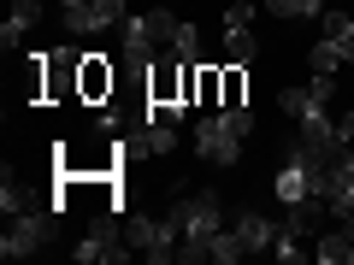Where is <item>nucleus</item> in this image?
<instances>
[{"label": "nucleus", "mask_w": 354, "mask_h": 265, "mask_svg": "<svg viewBox=\"0 0 354 265\" xmlns=\"http://www.w3.org/2000/svg\"><path fill=\"white\" fill-rule=\"evenodd\" d=\"M278 106H283L290 118H307V112H325L330 101H319L313 88H283V95H278Z\"/></svg>", "instance_id": "nucleus-16"}, {"label": "nucleus", "mask_w": 354, "mask_h": 265, "mask_svg": "<svg viewBox=\"0 0 354 265\" xmlns=\"http://www.w3.org/2000/svg\"><path fill=\"white\" fill-rule=\"evenodd\" d=\"M124 230H130V248H136L142 259H153V265L177 259V248H183V236H177L171 218H130Z\"/></svg>", "instance_id": "nucleus-4"}, {"label": "nucleus", "mask_w": 354, "mask_h": 265, "mask_svg": "<svg viewBox=\"0 0 354 265\" xmlns=\"http://www.w3.org/2000/svg\"><path fill=\"white\" fill-rule=\"evenodd\" d=\"M160 41H165V36H160V24H153V12H130L124 24H118V48H124L130 65H148Z\"/></svg>", "instance_id": "nucleus-6"}, {"label": "nucleus", "mask_w": 354, "mask_h": 265, "mask_svg": "<svg viewBox=\"0 0 354 265\" xmlns=\"http://www.w3.org/2000/svg\"><path fill=\"white\" fill-rule=\"evenodd\" d=\"M207 259H213V265H236V259H248V248H242V236L225 224L213 242H207Z\"/></svg>", "instance_id": "nucleus-14"}, {"label": "nucleus", "mask_w": 354, "mask_h": 265, "mask_svg": "<svg viewBox=\"0 0 354 265\" xmlns=\"http://www.w3.org/2000/svg\"><path fill=\"white\" fill-rule=\"evenodd\" d=\"M183 236V248H207V242L225 230V195L218 189H201V195H177L171 213H165Z\"/></svg>", "instance_id": "nucleus-1"}, {"label": "nucleus", "mask_w": 354, "mask_h": 265, "mask_svg": "<svg viewBox=\"0 0 354 265\" xmlns=\"http://www.w3.org/2000/svg\"><path fill=\"white\" fill-rule=\"evenodd\" d=\"M195 106H225V71L195 65Z\"/></svg>", "instance_id": "nucleus-12"}, {"label": "nucleus", "mask_w": 354, "mask_h": 265, "mask_svg": "<svg viewBox=\"0 0 354 265\" xmlns=\"http://www.w3.org/2000/svg\"><path fill=\"white\" fill-rule=\"evenodd\" d=\"M313 259H325V265H348V230H330V236H319Z\"/></svg>", "instance_id": "nucleus-18"}, {"label": "nucleus", "mask_w": 354, "mask_h": 265, "mask_svg": "<svg viewBox=\"0 0 354 265\" xmlns=\"http://www.w3.org/2000/svg\"><path fill=\"white\" fill-rule=\"evenodd\" d=\"M230 230L242 236V248H248V253H266V248H272V236H278V224H272L266 213H254V206H242V213L230 218Z\"/></svg>", "instance_id": "nucleus-9"}, {"label": "nucleus", "mask_w": 354, "mask_h": 265, "mask_svg": "<svg viewBox=\"0 0 354 265\" xmlns=\"http://www.w3.org/2000/svg\"><path fill=\"white\" fill-rule=\"evenodd\" d=\"M225 48H230V65H254L260 41H254V30H225Z\"/></svg>", "instance_id": "nucleus-19"}, {"label": "nucleus", "mask_w": 354, "mask_h": 265, "mask_svg": "<svg viewBox=\"0 0 354 265\" xmlns=\"http://www.w3.org/2000/svg\"><path fill=\"white\" fill-rule=\"evenodd\" d=\"M59 213H65L59 201L30 206V213H12V218H6V236H0V253H6V259H30V253H41V248H48V236H53V218H59Z\"/></svg>", "instance_id": "nucleus-2"}, {"label": "nucleus", "mask_w": 354, "mask_h": 265, "mask_svg": "<svg viewBox=\"0 0 354 265\" xmlns=\"http://www.w3.org/2000/svg\"><path fill=\"white\" fill-rule=\"evenodd\" d=\"M248 0H236V6H225V30H248Z\"/></svg>", "instance_id": "nucleus-24"}, {"label": "nucleus", "mask_w": 354, "mask_h": 265, "mask_svg": "<svg viewBox=\"0 0 354 265\" xmlns=\"http://www.w3.org/2000/svg\"><path fill=\"white\" fill-rule=\"evenodd\" d=\"M325 201L337 218L354 213V153H337V165H330V183H325Z\"/></svg>", "instance_id": "nucleus-8"}, {"label": "nucleus", "mask_w": 354, "mask_h": 265, "mask_svg": "<svg viewBox=\"0 0 354 265\" xmlns=\"http://www.w3.org/2000/svg\"><path fill=\"white\" fill-rule=\"evenodd\" d=\"M319 18H325V36L330 41H354V18L348 12H319Z\"/></svg>", "instance_id": "nucleus-23"}, {"label": "nucleus", "mask_w": 354, "mask_h": 265, "mask_svg": "<svg viewBox=\"0 0 354 265\" xmlns=\"http://www.w3.org/2000/svg\"><path fill=\"white\" fill-rule=\"evenodd\" d=\"M272 253H278V259L283 265H295V259H301V230H295V224H278V236H272Z\"/></svg>", "instance_id": "nucleus-20"}, {"label": "nucleus", "mask_w": 354, "mask_h": 265, "mask_svg": "<svg viewBox=\"0 0 354 265\" xmlns=\"http://www.w3.org/2000/svg\"><path fill=\"white\" fill-rule=\"evenodd\" d=\"M124 0H88L83 12H71L65 18V30H77V36H101V30H118L124 24Z\"/></svg>", "instance_id": "nucleus-7"}, {"label": "nucleus", "mask_w": 354, "mask_h": 265, "mask_svg": "<svg viewBox=\"0 0 354 265\" xmlns=\"http://www.w3.org/2000/svg\"><path fill=\"white\" fill-rule=\"evenodd\" d=\"M83 6H88V0H59V12H65V18H71V12H83Z\"/></svg>", "instance_id": "nucleus-25"}, {"label": "nucleus", "mask_w": 354, "mask_h": 265, "mask_svg": "<svg viewBox=\"0 0 354 265\" xmlns=\"http://www.w3.org/2000/svg\"><path fill=\"white\" fill-rule=\"evenodd\" d=\"M272 189H278V201L290 206V201H301V195H313V177H307L301 165H290V159H283V171H278V183H272Z\"/></svg>", "instance_id": "nucleus-13"}, {"label": "nucleus", "mask_w": 354, "mask_h": 265, "mask_svg": "<svg viewBox=\"0 0 354 265\" xmlns=\"http://www.w3.org/2000/svg\"><path fill=\"white\" fill-rule=\"evenodd\" d=\"M242 88H248V65H230L225 71V106H242Z\"/></svg>", "instance_id": "nucleus-22"}, {"label": "nucleus", "mask_w": 354, "mask_h": 265, "mask_svg": "<svg viewBox=\"0 0 354 265\" xmlns=\"http://www.w3.org/2000/svg\"><path fill=\"white\" fill-rule=\"evenodd\" d=\"M307 65H313V71H337V65H348V59H342V41L319 36L313 48H307Z\"/></svg>", "instance_id": "nucleus-17"}, {"label": "nucleus", "mask_w": 354, "mask_h": 265, "mask_svg": "<svg viewBox=\"0 0 354 265\" xmlns=\"http://www.w3.org/2000/svg\"><path fill=\"white\" fill-rule=\"evenodd\" d=\"M130 230L124 224H113V218H95V224H88V236H83V248H71L77 253V265H95V259H130Z\"/></svg>", "instance_id": "nucleus-5"}, {"label": "nucleus", "mask_w": 354, "mask_h": 265, "mask_svg": "<svg viewBox=\"0 0 354 265\" xmlns=\"http://www.w3.org/2000/svg\"><path fill=\"white\" fill-rule=\"evenodd\" d=\"M266 12H278V18H319L325 6H319V0H266Z\"/></svg>", "instance_id": "nucleus-21"}, {"label": "nucleus", "mask_w": 354, "mask_h": 265, "mask_svg": "<svg viewBox=\"0 0 354 265\" xmlns=\"http://www.w3.org/2000/svg\"><path fill=\"white\" fill-rule=\"evenodd\" d=\"M171 59L177 65H201V30H195V24H177L171 30Z\"/></svg>", "instance_id": "nucleus-15"}, {"label": "nucleus", "mask_w": 354, "mask_h": 265, "mask_svg": "<svg viewBox=\"0 0 354 265\" xmlns=\"http://www.w3.org/2000/svg\"><path fill=\"white\" fill-rule=\"evenodd\" d=\"M77 95H83V101H101V95H113V65L95 59V53H83V65H77Z\"/></svg>", "instance_id": "nucleus-10"}, {"label": "nucleus", "mask_w": 354, "mask_h": 265, "mask_svg": "<svg viewBox=\"0 0 354 265\" xmlns=\"http://www.w3.org/2000/svg\"><path fill=\"white\" fill-rule=\"evenodd\" d=\"M36 24H41V0H12V18H6V30H0L6 53H12V48H18V41H24Z\"/></svg>", "instance_id": "nucleus-11"}, {"label": "nucleus", "mask_w": 354, "mask_h": 265, "mask_svg": "<svg viewBox=\"0 0 354 265\" xmlns=\"http://www.w3.org/2000/svg\"><path fill=\"white\" fill-rule=\"evenodd\" d=\"M242 148H248V136H236V130L225 124V112H201V124H195V153H201L207 165H236Z\"/></svg>", "instance_id": "nucleus-3"}]
</instances>
